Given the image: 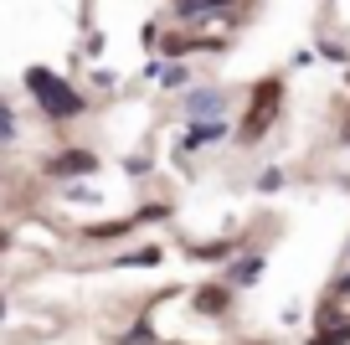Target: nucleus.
Wrapping results in <instances>:
<instances>
[{
	"label": "nucleus",
	"instance_id": "f8f14e48",
	"mask_svg": "<svg viewBox=\"0 0 350 345\" xmlns=\"http://www.w3.org/2000/svg\"><path fill=\"white\" fill-rule=\"evenodd\" d=\"M5 248H11V238H5V227H0V253H5Z\"/></svg>",
	"mask_w": 350,
	"mask_h": 345
},
{
	"label": "nucleus",
	"instance_id": "423d86ee",
	"mask_svg": "<svg viewBox=\"0 0 350 345\" xmlns=\"http://www.w3.org/2000/svg\"><path fill=\"white\" fill-rule=\"evenodd\" d=\"M196 309H201V314H221V309H227V289H201Z\"/></svg>",
	"mask_w": 350,
	"mask_h": 345
},
{
	"label": "nucleus",
	"instance_id": "9d476101",
	"mask_svg": "<svg viewBox=\"0 0 350 345\" xmlns=\"http://www.w3.org/2000/svg\"><path fill=\"white\" fill-rule=\"evenodd\" d=\"M154 335H150V324H134V335H124V345H150Z\"/></svg>",
	"mask_w": 350,
	"mask_h": 345
},
{
	"label": "nucleus",
	"instance_id": "0eeeda50",
	"mask_svg": "<svg viewBox=\"0 0 350 345\" xmlns=\"http://www.w3.org/2000/svg\"><path fill=\"white\" fill-rule=\"evenodd\" d=\"M124 268H129V263H134V268H150V263H160V248H139V253H124Z\"/></svg>",
	"mask_w": 350,
	"mask_h": 345
},
{
	"label": "nucleus",
	"instance_id": "f03ea898",
	"mask_svg": "<svg viewBox=\"0 0 350 345\" xmlns=\"http://www.w3.org/2000/svg\"><path fill=\"white\" fill-rule=\"evenodd\" d=\"M278 114H284V77H262L258 88H252V103H247V119H242V140L258 144L262 134L278 124Z\"/></svg>",
	"mask_w": 350,
	"mask_h": 345
},
{
	"label": "nucleus",
	"instance_id": "4468645a",
	"mask_svg": "<svg viewBox=\"0 0 350 345\" xmlns=\"http://www.w3.org/2000/svg\"><path fill=\"white\" fill-rule=\"evenodd\" d=\"M345 140H350V129H345Z\"/></svg>",
	"mask_w": 350,
	"mask_h": 345
},
{
	"label": "nucleus",
	"instance_id": "6e6552de",
	"mask_svg": "<svg viewBox=\"0 0 350 345\" xmlns=\"http://www.w3.org/2000/svg\"><path fill=\"white\" fill-rule=\"evenodd\" d=\"M191 108H196V114H217V108H221V93H196V98H191Z\"/></svg>",
	"mask_w": 350,
	"mask_h": 345
},
{
	"label": "nucleus",
	"instance_id": "9b49d317",
	"mask_svg": "<svg viewBox=\"0 0 350 345\" xmlns=\"http://www.w3.org/2000/svg\"><path fill=\"white\" fill-rule=\"evenodd\" d=\"M0 134H5V140L16 134V119H11V108H5V103H0Z\"/></svg>",
	"mask_w": 350,
	"mask_h": 345
},
{
	"label": "nucleus",
	"instance_id": "39448f33",
	"mask_svg": "<svg viewBox=\"0 0 350 345\" xmlns=\"http://www.w3.org/2000/svg\"><path fill=\"white\" fill-rule=\"evenodd\" d=\"M217 140H221V124L217 119H196L191 134H186V150H201V144H217Z\"/></svg>",
	"mask_w": 350,
	"mask_h": 345
},
{
	"label": "nucleus",
	"instance_id": "7ed1b4c3",
	"mask_svg": "<svg viewBox=\"0 0 350 345\" xmlns=\"http://www.w3.org/2000/svg\"><path fill=\"white\" fill-rule=\"evenodd\" d=\"M88 170H98V155L93 150H62L46 160V175H57V181H72V175H88Z\"/></svg>",
	"mask_w": 350,
	"mask_h": 345
},
{
	"label": "nucleus",
	"instance_id": "ddd939ff",
	"mask_svg": "<svg viewBox=\"0 0 350 345\" xmlns=\"http://www.w3.org/2000/svg\"><path fill=\"white\" fill-rule=\"evenodd\" d=\"M0 314H5V299H0Z\"/></svg>",
	"mask_w": 350,
	"mask_h": 345
},
{
	"label": "nucleus",
	"instance_id": "1a4fd4ad",
	"mask_svg": "<svg viewBox=\"0 0 350 345\" xmlns=\"http://www.w3.org/2000/svg\"><path fill=\"white\" fill-rule=\"evenodd\" d=\"M227 253H232V242H206V248H196V258L217 263V258H227Z\"/></svg>",
	"mask_w": 350,
	"mask_h": 345
},
{
	"label": "nucleus",
	"instance_id": "20e7f679",
	"mask_svg": "<svg viewBox=\"0 0 350 345\" xmlns=\"http://www.w3.org/2000/svg\"><path fill=\"white\" fill-rule=\"evenodd\" d=\"M309 345H350V320H329L325 314V324H319V335Z\"/></svg>",
	"mask_w": 350,
	"mask_h": 345
},
{
	"label": "nucleus",
	"instance_id": "f257e3e1",
	"mask_svg": "<svg viewBox=\"0 0 350 345\" xmlns=\"http://www.w3.org/2000/svg\"><path fill=\"white\" fill-rule=\"evenodd\" d=\"M26 88H31V98L46 108V119H77V114L88 108V98L77 93L67 77L46 73V67H26Z\"/></svg>",
	"mask_w": 350,
	"mask_h": 345
}]
</instances>
